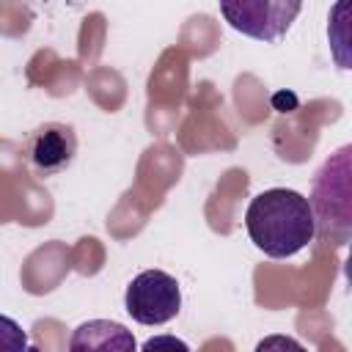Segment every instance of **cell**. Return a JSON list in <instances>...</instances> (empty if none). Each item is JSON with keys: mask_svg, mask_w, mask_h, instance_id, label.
<instances>
[{"mask_svg": "<svg viewBox=\"0 0 352 352\" xmlns=\"http://www.w3.org/2000/svg\"><path fill=\"white\" fill-rule=\"evenodd\" d=\"M250 242L270 258H289L316 236L311 201L289 187L261 190L245 212Z\"/></svg>", "mask_w": 352, "mask_h": 352, "instance_id": "obj_1", "label": "cell"}, {"mask_svg": "<svg viewBox=\"0 0 352 352\" xmlns=\"http://www.w3.org/2000/svg\"><path fill=\"white\" fill-rule=\"evenodd\" d=\"M223 19L256 41H280L297 19L302 0H217Z\"/></svg>", "mask_w": 352, "mask_h": 352, "instance_id": "obj_2", "label": "cell"}, {"mask_svg": "<svg viewBox=\"0 0 352 352\" xmlns=\"http://www.w3.org/2000/svg\"><path fill=\"white\" fill-rule=\"evenodd\" d=\"M124 305L138 324H165L182 311L179 280L162 270H143L129 280Z\"/></svg>", "mask_w": 352, "mask_h": 352, "instance_id": "obj_3", "label": "cell"}, {"mask_svg": "<svg viewBox=\"0 0 352 352\" xmlns=\"http://www.w3.org/2000/svg\"><path fill=\"white\" fill-rule=\"evenodd\" d=\"M77 154L74 126L63 121H47L36 126L25 140V160L36 176H58L63 173Z\"/></svg>", "mask_w": 352, "mask_h": 352, "instance_id": "obj_4", "label": "cell"}, {"mask_svg": "<svg viewBox=\"0 0 352 352\" xmlns=\"http://www.w3.org/2000/svg\"><path fill=\"white\" fill-rule=\"evenodd\" d=\"M72 352H132L135 336L121 324L110 319H88L80 327H74L69 338Z\"/></svg>", "mask_w": 352, "mask_h": 352, "instance_id": "obj_5", "label": "cell"}, {"mask_svg": "<svg viewBox=\"0 0 352 352\" xmlns=\"http://www.w3.org/2000/svg\"><path fill=\"white\" fill-rule=\"evenodd\" d=\"M25 349H28L25 330L11 316L0 314V352H25Z\"/></svg>", "mask_w": 352, "mask_h": 352, "instance_id": "obj_6", "label": "cell"}, {"mask_svg": "<svg viewBox=\"0 0 352 352\" xmlns=\"http://www.w3.org/2000/svg\"><path fill=\"white\" fill-rule=\"evenodd\" d=\"M157 344H170V346H182V349H187V344H182V341H176V338H151V341L143 344V349H154Z\"/></svg>", "mask_w": 352, "mask_h": 352, "instance_id": "obj_7", "label": "cell"}]
</instances>
